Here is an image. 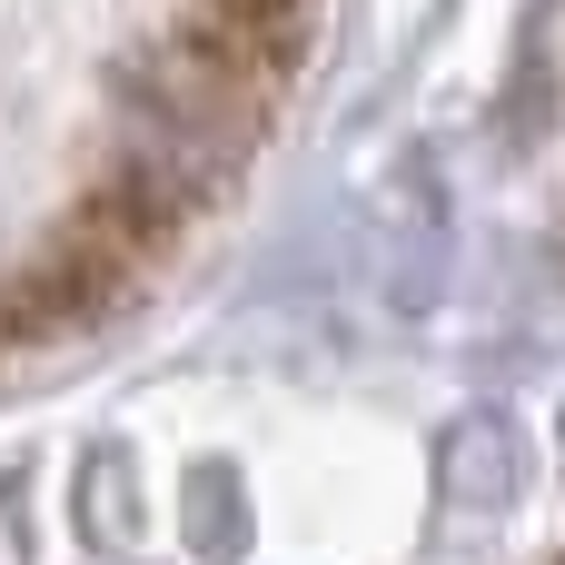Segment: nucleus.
Wrapping results in <instances>:
<instances>
[{"instance_id":"obj_1","label":"nucleus","mask_w":565,"mask_h":565,"mask_svg":"<svg viewBox=\"0 0 565 565\" xmlns=\"http://www.w3.org/2000/svg\"><path fill=\"white\" fill-rule=\"evenodd\" d=\"M516 487H526V437L507 417H457L437 447V507L477 526V516L516 507Z\"/></svg>"},{"instance_id":"obj_2","label":"nucleus","mask_w":565,"mask_h":565,"mask_svg":"<svg viewBox=\"0 0 565 565\" xmlns=\"http://www.w3.org/2000/svg\"><path fill=\"white\" fill-rule=\"evenodd\" d=\"M189 546L209 565H228L248 546V507H238V477H228V467H199V477H189Z\"/></svg>"},{"instance_id":"obj_3","label":"nucleus","mask_w":565,"mask_h":565,"mask_svg":"<svg viewBox=\"0 0 565 565\" xmlns=\"http://www.w3.org/2000/svg\"><path fill=\"white\" fill-rule=\"evenodd\" d=\"M238 10H298V20H318V0H238Z\"/></svg>"}]
</instances>
